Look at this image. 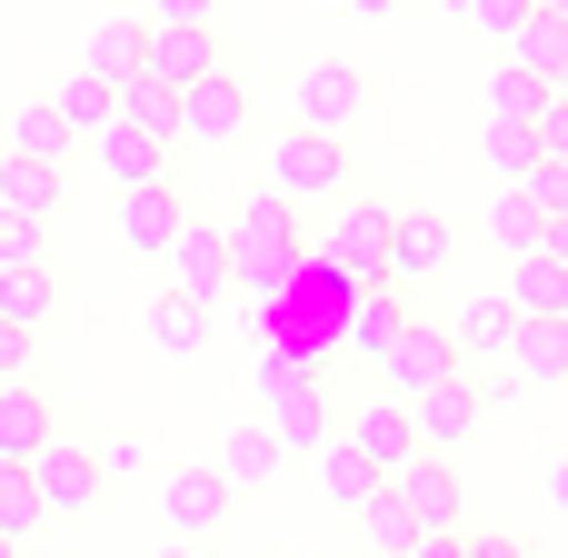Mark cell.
I'll use <instances>...</instances> for the list:
<instances>
[{"label":"cell","mask_w":568,"mask_h":558,"mask_svg":"<svg viewBox=\"0 0 568 558\" xmlns=\"http://www.w3.org/2000/svg\"><path fill=\"white\" fill-rule=\"evenodd\" d=\"M369 110V80H359V60H310L300 70V130H329V140H349V120Z\"/></svg>","instance_id":"7c38bea8"},{"label":"cell","mask_w":568,"mask_h":558,"mask_svg":"<svg viewBox=\"0 0 568 558\" xmlns=\"http://www.w3.org/2000/svg\"><path fill=\"white\" fill-rule=\"evenodd\" d=\"M160 558H210V549H190V539H170V549H160Z\"/></svg>","instance_id":"681fc988"},{"label":"cell","mask_w":568,"mask_h":558,"mask_svg":"<svg viewBox=\"0 0 568 558\" xmlns=\"http://www.w3.org/2000/svg\"><path fill=\"white\" fill-rule=\"evenodd\" d=\"M349 300H359V280H349V270H329L320 250H300L290 290H280V300H260L250 339H270V349H300V359H329V349H339V329H349Z\"/></svg>","instance_id":"6da1fadb"},{"label":"cell","mask_w":568,"mask_h":558,"mask_svg":"<svg viewBox=\"0 0 568 558\" xmlns=\"http://www.w3.org/2000/svg\"><path fill=\"white\" fill-rule=\"evenodd\" d=\"M339 439L389 479V469H409L419 459V419H409V399L399 389H379V399H349V419H339Z\"/></svg>","instance_id":"9c48e42d"},{"label":"cell","mask_w":568,"mask_h":558,"mask_svg":"<svg viewBox=\"0 0 568 558\" xmlns=\"http://www.w3.org/2000/svg\"><path fill=\"white\" fill-rule=\"evenodd\" d=\"M180 220H190V210H180V190H170V180H140V190H120V240H130L140 260H160V250L180 240Z\"/></svg>","instance_id":"d6986e66"},{"label":"cell","mask_w":568,"mask_h":558,"mask_svg":"<svg viewBox=\"0 0 568 558\" xmlns=\"http://www.w3.org/2000/svg\"><path fill=\"white\" fill-rule=\"evenodd\" d=\"M409 419H419V449L459 459V449L479 439V419H489V389H479V379H439V389L409 399Z\"/></svg>","instance_id":"8fae6325"},{"label":"cell","mask_w":568,"mask_h":558,"mask_svg":"<svg viewBox=\"0 0 568 558\" xmlns=\"http://www.w3.org/2000/svg\"><path fill=\"white\" fill-rule=\"evenodd\" d=\"M389 220H399L389 200H359V190H339V200H329V230H320L310 250H320L329 270H349L359 290H379V280H389Z\"/></svg>","instance_id":"5b68a950"},{"label":"cell","mask_w":568,"mask_h":558,"mask_svg":"<svg viewBox=\"0 0 568 558\" xmlns=\"http://www.w3.org/2000/svg\"><path fill=\"white\" fill-rule=\"evenodd\" d=\"M449 250H459L449 210H399V220H389V290H409V280H439V270H449Z\"/></svg>","instance_id":"4fadbf2b"},{"label":"cell","mask_w":568,"mask_h":558,"mask_svg":"<svg viewBox=\"0 0 568 558\" xmlns=\"http://www.w3.org/2000/svg\"><path fill=\"white\" fill-rule=\"evenodd\" d=\"M549 100H568V70H559V80H549Z\"/></svg>","instance_id":"f5cc1de1"},{"label":"cell","mask_w":568,"mask_h":558,"mask_svg":"<svg viewBox=\"0 0 568 558\" xmlns=\"http://www.w3.org/2000/svg\"><path fill=\"white\" fill-rule=\"evenodd\" d=\"M519 319H568V270L549 260V250H519L509 260V290H499Z\"/></svg>","instance_id":"44dd1931"},{"label":"cell","mask_w":568,"mask_h":558,"mask_svg":"<svg viewBox=\"0 0 568 558\" xmlns=\"http://www.w3.org/2000/svg\"><path fill=\"white\" fill-rule=\"evenodd\" d=\"M310 469H320V499H329V509H359V499L379 489V469H369V459H359V449H349L339 429H329V439L310 449Z\"/></svg>","instance_id":"d4e9b609"},{"label":"cell","mask_w":568,"mask_h":558,"mask_svg":"<svg viewBox=\"0 0 568 558\" xmlns=\"http://www.w3.org/2000/svg\"><path fill=\"white\" fill-rule=\"evenodd\" d=\"M0 210L50 230V220H60V170H50V160H10V150H0Z\"/></svg>","instance_id":"7402d4cb"},{"label":"cell","mask_w":568,"mask_h":558,"mask_svg":"<svg viewBox=\"0 0 568 558\" xmlns=\"http://www.w3.org/2000/svg\"><path fill=\"white\" fill-rule=\"evenodd\" d=\"M399 319H409V310H399V290L379 280V290H359V300H349V329H339V349H359V359H379V349L399 339Z\"/></svg>","instance_id":"83f0119b"},{"label":"cell","mask_w":568,"mask_h":558,"mask_svg":"<svg viewBox=\"0 0 568 558\" xmlns=\"http://www.w3.org/2000/svg\"><path fill=\"white\" fill-rule=\"evenodd\" d=\"M80 70H100V80H130V70H150V20H100Z\"/></svg>","instance_id":"f546056e"},{"label":"cell","mask_w":568,"mask_h":558,"mask_svg":"<svg viewBox=\"0 0 568 558\" xmlns=\"http://www.w3.org/2000/svg\"><path fill=\"white\" fill-rule=\"evenodd\" d=\"M539 240H549V220H539V200L509 180V190L489 200V250H509V260H519V250H539Z\"/></svg>","instance_id":"836d02e7"},{"label":"cell","mask_w":568,"mask_h":558,"mask_svg":"<svg viewBox=\"0 0 568 558\" xmlns=\"http://www.w3.org/2000/svg\"><path fill=\"white\" fill-rule=\"evenodd\" d=\"M539 10H549V20H568V0H539Z\"/></svg>","instance_id":"816d5d0a"},{"label":"cell","mask_w":568,"mask_h":558,"mask_svg":"<svg viewBox=\"0 0 568 558\" xmlns=\"http://www.w3.org/2000/svg\"><path fill=\"white\" fill-rule=\"evenodd\" d=\"M150 30H220V0H140Z\"/></svg>","instance_id":"ab89813d"},{"label":"cell","mask_w":568,"mask_h":558,"mask_svg":"<svg viewBox=\"0 0 568 558\" xmlns=\"http://www.w3.org/2000/svg\"><path fill=\"white\" fill-rule=\"evenodd\" d=\"M0 319H20V329L60 319V270H50V260H20V270H0Z\"/></svg>","instance_id":"484cf974"},{"label":"cell","mask_w":568,"mask_h":558,"mask_svg":"<svg viewBox=\"0 0 568 558\" xmlns=\"http://www.w3.org/2000/svg\"><path fill=\"white\" fill-rule=\"evenodd\" d=\"M320 369L329 359H300V349H270L260 339V429L280 439V459H310L320 439H329V389H320Z\"/></svg>","instance_id":"3957f363"},{"label":"cell","mask_w":568,"mask_h":558,"mask_svg":"<svg viewBox=\"0 0 568 558\" xmlns=\"http://www.w3.org/2000/svg\"><path fill=\"white\" fill-rule=\"evenodd\" d=\"M50 439H60V409H50L30 379H10V389H0V469H30Z\"/></svg>","instance_id":"ac0fdd59"},{"label":"cell","mask_w":568,"mask_h":558,"mask_svg":"<svg viewBox=\"0 0 568 558\" xmlns=\"http://www.w3.org/2000/svg\"><path fill=\"white\" fill-rule=\"evenodd\" d=\"M30 349H40V329L0 319V389H10V379H30Z\"/></svg>","instance_id":"7bdbcfd3"},{"label":"cell","mask_w":568,"mask_h":558,"mask_svg":"<svg viewBox=\"0 0 568 558\" xmlns=\"http://www.w3.org/2000/svg\"><path fill=\"white\" fill-rule=\"evenodd\" d=\"M230 479L220 469H170L160 479V519H170V539H190V549H220V529H230Z\"/></svg>","instance_id":"30bf717a"},{"label":"cell","mask_w":568,"mask_h":558,"mask_svg":"<svg viewBox=\"0 0 568 558\" xmlns=\"http://www.w3.org/2000/svg\"><path fill=\"white\" fill-rule=\"evenodd\" d=\"M160 260H170V290H190V300H210V310H220V290H230V230L180 220V240H170Z\"/></svg>","instance_id":"5bb4252c"},{"label":"cell","mask_w":568,"mask_h":558,"mask_svg":"<svg viewBox=\"0 0 568 558\" xmlns=\"http://www.w3.org/2000/svg\"><path fill=\"white\" fill-rule=\"evenodd\" d=\"M150 70H160L170 90L210 80V70H220V30H150Z\"/></svg>","instance_id":"603a6c76"},{"label":"cell","mask_w":568,"mask_h":558,"mask_svg":"<svg viewBox=\"0 0 568 558\" xmlns=\"http://www.w3.org/2000/svg\"><path fill=\"white\" fill-rule=\"evenodd\" d=\"M439 10H449V20H469V0H439Z\"/></svg>","instance_id":"f907efd6"},{"label":"cell","mask_w":568,"mask_h":558,"mask_svg":"<svg viewBox=\"0 0 568 558\" xmlns=\"http://www.w3.org/2000/svg\"><path fill=\"white\" fill-rule=\"evenodd\" d=\"M529 10H539V0H469V30H489V40L509 50V40L529 30Z\"/></svg>","instance_id":"f35d334b"},{"label":"cell","mask_w":568,"mask_h":558,"mask_svg":"<svg viewBox=\"0 0 568 558\" xmlns=\"http://www.w3.org/2000/svg\"><path fill=\"white\" fill-rule=\"evenodd\" d=\"M509 329H519V310H509L499 290H479V300H459V319H449V339H459V359H479V349L499 359V349H509Z\"/></svg>","instance_id":"4316f807"},{"label":"cell","mask_w":568,"mask_h":558,"mask_svg":"<svg viewBox=\"0 0 568 558\" xmlns=\"http://www.w3.org/2000/svg\"><path fill=\"white\" fill-rule=\"evenodd\" d=\"M20 260H50V230H40V220H10V210H0V270H20Z\"/></svg>","instance_id":"60d3db41"},{"label":"cell","mask_w":568,"mask_h":558,"mask_svg":"<svg viewBox=\"0 0 568 558\" xmlns=\"http://www.w3.org/2000/svg\"><path fill=\"white\" fill-rule=\"evenodd\" d=\"M210 319H220L210 300H190V290H160V300L140 310V339H150L160 359H200V349H210Z\"/></svg>","instance_id":"2e32d148"},{"label":"cell","mask_w":568,"mask_h":558,"mask_svg":"<svg viewBox=\"0 0 568 558\" xmlns=\"http://www.w3.org/2000/svg\"><path fill=\"white\" fill-rule=\"evenodd\" d=\"M389 489L409 499V519H419V529H459V459L419 449L409 469H389Z\"/></svg>","instance_id":"e0dca14e"},{"label":"cell","mask_w":568,"mask_h":558,"mask_svg":"<svg viewBox=\"0 0 568 558\" xmlns=\"http://www.w3.org/2000/svg\"><path fill=\"white\" fill-rule=\"evenodd\" d=\"M339 10H359V20H399L409 0H339Z\"/></svg>","instance_id":"7dc6e473"},{"label":"cell","mask_w":568,"mask_h":558,"mask_svg":"<svg viewBox=\"0 0 568 558\" xmlns=\"http://www.w3.org/2000/svg\"><path fill=\"white\" fill-rule=\"evenodd\" d=\"M489 120H529V130H539V120H549V80L519 70V60H499V70H489Z\"/></svg>","instance_id":"4dcf8cb0"},{"label":"cell","mask_w":568,"mask_h":558,"mask_svg":"<svg viewBox=\"0 0 568 558\" xmlns=\"http://www.w3.org/2000/svg\"><path fill=\"white\" fill-rule=\"evenodd\" d=\"M459 558H539V549H529V539H509V529H469Z\"/></svg>","instance_id":"ee69618b"},{"label":"cell","mask_w":568,"mask_h":558,"mask_svg":"<svg viewBox=\"0 0 568 558\" xmlns=\"http://www.w3.org/2000/svg\"><path fill=\"white\" fill-rule=\"evenodd\" d=\"M90 160H100L120 190H140V180H170V140H160V130H140V120H110V130H90Z\"/></svg>","instance_id":"9a60e30c"},{"label":"cell","mask_w":568,"mask_h":558,"mask_svg":"<svg viewBox=\"0 0 568 558\" xmlns=\"http://www.w3.org/2000/svg\"><path fill=\"white\" fill-rule=\"evenodd\" d=\"M0 150H10V160H50V170H60V160H70V130H60V110H50V100H30V110H10V140H0Z\"/></svg>","instance_id":"d6a6232c"},{"label":"cell","mask_w":568,"mask_h":558,"mask_svg":"<svg viewBox=\"0 0 568 558\" xmlns=\"http://www.w3.org/2000/svg\"><path fill=\"white\" fill-rule=\"evenodd\" d=\"M300 210L280 200V190H260V200H240V220H230V290L260 310V300H280L290 290V270H300Z\"/></svg>","instance_id":"7a4b0ae2"},{"label":"cell","mask_w":568,"mask_h":558,"mask_svg":"<svg viewBox=\"0 0 568 558\" xmlns=\"http://www.w3.org/2000/svg\"><path fill=\"white\" fill-rule=\"evenodd\" d=\"M499 359H509L519 389H559V379H568V319H519Z\"/></svg>","instance_id":"ffe728a7"},{"label":"cell","mask_w":568,"mask_h":558,"mask_svg":"<svg viewBox=\"0 0 568 558\" xmlns=\"http://www.w3.org/2000/svg\"><path fill=\"white\" fill-rule=\"evenodd\" d=\"M110 90H120V120H140V130H160V140L180 130V90H170L160 70H130V80H110Z\"/></svg>","instance_id":"1f68e13d"},{"label":"cell","mask_w":568,"mask_h":558,"mask_svg":"<svg viewBox=\"0 0 568 558\" xmlns=\"http://www.w3.org/2000/svg\"><path fill=\"white\" fill-rule=\"evenodd\" d=\"M50 110H60V130H70V140H90V130H110V120H120V90H110L100 70H70V80L50 90Z\"/></svg>","instance_id":"cb8c5ba5"},{"label":"cell","mask_w":568,"mask_h":558,"mask_svg":"<svg viewBox=\"0 0 568 558\" xmlns=\"http://www.w3.org/2000/svg\"><path fill=\"white\" fill-rule=\"evenodd\" d=\"M519 190L539 200V220H568V160H539V170H529Z\"/></svg>","instance_id":"b9f144b4"},{"label":"cell","mask_w":568,"mask_h":558,"mask_svg":"<svg viewBox=\"0 0 568 558\" xmlns=\"http://www.w3.org/2000/svg\"><path fill=\"white\" fill-rule=\"evenodd\" d=\"M539 250H549V260L568 270V220H549V240H539Z\"/></svg>","instance_id":"c3c4849f"},{"label":"cell","mask_w":568,"mask_h":558,"mask_svg":"<svg viewBox=\"0 0 568 558\" xmlns=\"http://www.w3.org/2000/svg\"><path fill=\"white\" fill-rule=\"evenodd\" d=\"M349 519L369 529V558H409V539H419V519H409V499H399L389 479H379V489H369V499H359Z\"/></svg>","instance_id":"f1b7e54d"},{"label":"cell","mask_w":568,"mask_h":558,"mask_svg":"<svg viewBox=\"0 0 568 558\" xmlns=\"http://www.w3.org/2000/svg\"><path fill=\"white\" fill-rule=\"evenodd\" d=\"M539 160H568V100H549V120H539Z\"/></svg>","instance_id":"f6af8a7d"},{"label":"cell","mask_w":568,"mask_h":558,"mask_svg":"<svg viewBox=\"0 0 568 558\" xmlns=\"http://www.w3.org/2000/svg\"><path fill=\"white\" fill-rule=\"evenodd\" d=\"M549 509H559V519H568V449H559V459H549Z\"/></svg>","instance_id":"bcb514c9"},{"label":"cell","mask_w":568,"mask_h":558,"mask_svg":"<svg viewBox=\"0 0 568 558\" xmlns=\"http://www.w3.org/2000/svg\"><path fill=\"white\" fill-rule=\"evenodd\" d=\"M0 558H20V549H10V539H0Z\"/></svg>","instance_id":"db71d44e"},{"label":"cell","mask_w":568,"mask_h":558,"mask_svg":"<svg viewBox=\"0 0 568 558\" xmlns=\"http://www.w3.org/2000/svg\"><path fill=\"white\" fill-rule=\"evenodd\" d=\"M270 190L290 200V210H329L339 190H349V140H329V130H280V150H270Z\"/></svg>","instance_id":"277c9868"},{"label":"cell","mask_w":568,"mask_h":558,"mask_svg":"<svg viewBox=\"0 0 568 558\" xmlns=\"http://www.w3.org/2000/svg\"><path fill=\"white\" fill-rule=\"evenodd\" d=\"M439 379H459V339H449V319H399V339L379 349V389L419 399V389H439Z\"/></svg>","instance_id":"52a82bcc"},{"label":"cell","mask_w":568,"mask_h":558,"mask_svg":"<svg viewBox=\"0 0 568 558\" xmlns=\"http://www.w3.org/2000/svg\"><path fill=\"white\" fill-rule=\"evenodd\" d=\"M30 529H40V499H30V479H20V469H0V539L20 549Z\"/></svg>","instance_id":"74e56055"},{"label":"cell","mask_w":568,"mask_h":558,"mask_svg":"<svg viewBox=\"0 0 568 558\" xmlns=\"http://www.w3.org/2000/svg\"><path fill=\"white\" fill-rule=\"evenodd\" d=\"M479 160H489L499 180H529V170H539V130H529V120H489V130H479Z\"/></svg>","instance_id":"e575fe53"},{"label":"cell","mask_w":568,"mask_h":558,"mask_svg":"<svg viewBox=\"0 0 568 558\" xmlns=\"http://www.w3.org/2000/svg\"><path fill=\"white\" fill-rule=\"evenodd\" d=\"M210 469H220L230 489H240V479H270V469H280V439H270V429H230Z\"/></svg>","instance_id":"8d00e7d4"},{"label":"cell","mask_w":568,"mask_h":558,"mask_svg":"<svg viewBox=\"0 0 568 558\" xmlns=\"http://www.w3.org/2000/svg\"><path fill=\"white\" fill-rule=\"evenodd\" d=\"M20 479H30V499H40V519H90V509H100V489H110V479H100V449H80L70 429L30 459Z\"/></svg>","instance_id":"8992f818"},{"label":"cell","mask_w":568,"mask_h":558,"mask_svg":"<svg viewBox=\"0 0 568 558\" xmlns=\"http://www.w3.org/2000/svg\"><path fill=\"white\" fill-rule=\"evenodd\" d=\"M240 130H250V90H240L230 70H210V80L180 90V130H170V150H230Z\"/></svg>","instance_id":"ba28073f"},{"label":"cell","mask_w":568,"mask_h":558,"mask_svg":"<svg viewBox=\"0 0 568 558\" xmlns=\"http://www.w3.org/2000/svg\"><path fill=\"white\" fill-rule=\"evenodd\" d=\"M509 60H519V70H539V80H559V70H568V20L529 10V30L509 40Z\"/></svg>","instance_id":"d590c367"}]
</instances>
